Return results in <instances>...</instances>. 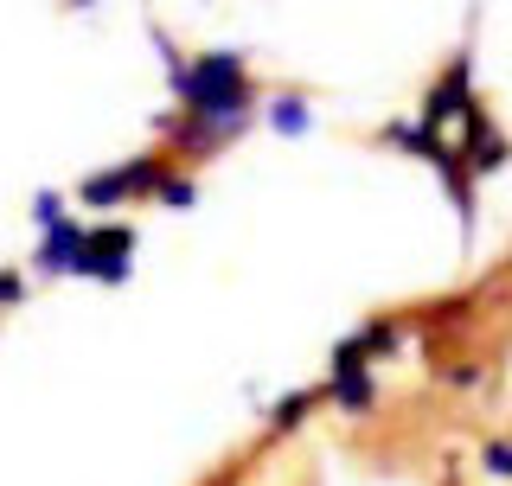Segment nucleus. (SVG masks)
I'll return each mask as SVG.
<instances>
[{"instance_id": "nucleus-3", "label": "nucleus", "mask_w": 512, "mask_h": 486, "mask_svg": "<svg viewBox=\"0 0 512 486\" xmlns=\"http://www.w3.org/2000/svg\"><path fill=\"white\" fill-rule=\"evenodd\" d=\"M468 109H474V58L455 52V58L442 64V77L423 90V109H416V122H429V128H442V135H448V128L468 116Z\"/></svg>"}, {"instance_id": "nucleus-11", "label": "nucleus", "mask_w": 512, "mask_h": 486, "mask_svg": "<svg viewBox=\"0 0 512 486\" xmlns=\"http://www.w3.org/2000/svg\"><path fill=\"white\" fill-rule=\"evenodd\" d=\"M20 295H26V275L20 269H0V307H13Z\"/></svg>"}, {"instance_id": "nucleus-1", "label": "nucleus", "mask_w": 512, "mask_h": 486, "mask_svg": "<svg viewBox=\"0 0 512 486\" xmlns=\"http://www.w3.org/2000/svg\"><path fill=\"white\" fill-rule=\"evenodd\" d=\"M160 186H167V160L135 154V160H122V167H109V173H90V180L77 186V199H84L90 212H109V205H128V199L160 192Z\"/></svg>"}, {"instance_id": "nucleus-9", "label": "nucleus", "mask_w": 512, "mask_h": 486, "mask_svg": "<svg viewBox=\"0 0 512 486\" xmlns=\"http://www.w3.org/2000/svg\"><path fill=\"white\" fill-rule=\"evenodd\" d=\"M308 403H314L308 391H295V397H282V403H276V423H282V429H288V423H301V416H308Z\"/></svg>"}, {"instance_id": "nucleus-5", "label": "nucleus", "mask_w": 512, "mask_h": 486, "mask_svg": "<svg viewBox=\"0 0 512 486\" xmlns=\"http://www.w3.org/2000/svg\"><path fill=\"white\" fill-rule=\"evenodd\" d=\"M263 116H269V128H276V135H308V128H314L308 96H295V90L269 96V103H263Z\"/></svg>"}, {"instance_id": "nucleus-12", "label": "nucleus", "mask_w": 512, "mask_h": 486, "mask_svg": "<svg viewBox=\"0 0 512 486\" xmlns=\"http://www.w3.org/2000/svg\"><path fill=\"white\" fill-rule=\"evenodd\" d=\"M487 461H493V474H512V448H506V442H493Z\"/></svg>"}, {"instance_id": "nucleus-6", "label": "nucleus", "mask_w": 512, "mask_h": 486, "mask_svg": "<svg viewBox=\"0 0 512 486\" xmlns=\"http://www.w3.org/2000/svg\"><path fill=\"white\" fill-rule=\"evenodd\" d=\"M327 391L340 410H372V378H365V365H333V378H327Z\"/></svg>"}, {"instance_id": "nucleus-7", "label": "nucleus", "mask_w": 512, "mask_h": 486, "mask_svg": "<svg viewBox=\"0 0 512 486\" xmlns=\"http://www.w3.org/2000/svg\"><path fill=\"white\" fill-rule=\"evenodd\" d=\"M352 339H359L365 359H391V352L404 346V327H397V320H365V327L352 333Z\"/></svg>"}, {"instance_id": "nucleus-4", "label": "nucleus", "mask_w": 512, "mask_h": 486, "mask_svg": "<svg viewBox=\"0 0 512 486\" xmlns=\"http://www.w3.org/2000/svg\"><path fill=\"white\" fill-rule=\"evenodd\" d=\"M77 263H84V224H77V218L39 231V256H32L39 275H77Z\"/></svg>"}, {"instance_id": "nucleus-8", "label": "nucleus", "mask_w": 512, "mask_h": 486, "mask_svg": "<svg viewBox=\"0 0 512 486\" xmlns=\"http://www.w3.org/2000/svg\"><path fill=\"white\" fill-rule=\"evenodd\" d=\"M32 218H39V231H52V224L71 218V199H64V192H39V199H32Z\"/></svg>"}, {"instance_id": "nucleus-2", "label": "nucleus", "mask_w": 512, "mask_h": 486, "mask_svg": "<svg viewBox=\"0 0 512 486\" xmlns=\"http://www.w3.org/2000/svg\"><path fill=\"white\" fill-rule=\"evenodd\" d=\"M128 269H135V224H122V218L84 224V263H77V275H90V282H128Z\"/></svg>"}, {"instance_id": "nucleus-10", "label": "nucleus", "mask_w": 512, "mask_h": 486, "mask_svg": "<svg viewBox=\"0 0 512 486\" xmlns=\"http://www.w3.org/2000/svg\"><path fill=\"white\" fill-rule=\"evenodd\" d=\"M160 199H167L173 212H186V205H192V180H173V173H167V186H160Z\"/></svg>"}]
</instances>
